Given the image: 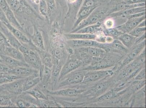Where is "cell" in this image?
Wrapping results in <instances>:
<instances>
[{
	"label": "cell",
	"mask_w": 146,
	"mask_h": 108,
	"mask_svg": "<svg viewBox=\"0 0 146 108\" xmlns=\"http://www.w3.org/2000/svg\"><path fill=\"white\" fill-rule=\"evenodd\" d=\"M36 105L38 107L40 108H52L62 107L56 101L52 100L38 99L37 100Z\"/></svg>",
	"instance_id": "32"
},
{
	"label": "cell",
	"mask_w": 146,
	"mask_h": 108,
	"mask_svg": "<svg viewBox=\"0 0 146 108\" xmlns=\"http://www.w3.org/2000/svg\"><path fill=\"white\" fill-rule=\"evenodd\" d=\"M47 3L48 18L51 16L54 12L56 7V2L55 0H46Z\"/></svg>",
	"instance_id": "42"
},
{
	"label": "cell",
	"mask_w": 146,
	"mask_h": 108,
	"mask_svg": "<svg viewBox=\"0 0 146 108\" xmlns=\"http://www.w3.org/2000/svg\"><path fill=\"white\" fill-rule=\"evenodd\" d=\"M113 74L112 70H93L87 72L84 76L82 83L95 82L98 80L112 76Z\"/></svg>",
	"instance_id": "6"
},
{
	"label": "cell",
	"mask_w": 146,
	"mask_h": 108,
	"mask_svg": "<svg viewBox=\"0 0 146 108\" xmlns=\"http://www.w3.org/2000/svg\"><path fill=\"white\" fill-rule=\"evenodd\" d=\"M25 62L30 68L39 71L43 65L39 53L35 49H31L23 54Z\"/></svg>",
	"instance_id": "7"
},
{
	"label": "cell",
	"mask_w": 146,
	"mask_h": 108,
	"mask_svg": "<svg viewBox=\"0 0 146 108\" xmlns=\"http://www.w3.org/2000/svg\"><path fill=\"white\" fill-rule=\"evenodd\" d=\"M78 51L81 54L94 57H98L105 53L103 49L95 47H81L79 48Z\"/></svg>",
	"instance_id": "22"
},
{
	"label": "cell",
	"mask_w": 146,
	"mask_h": 108,
	"mask_svg": "<svg viewBox=\"0 0 146 108\" xmlns=\"http://www.w3.org/2000/svg\"><path fill=\"white\" fill-rule=\"evenodd\" d=\"M146 38V33L144 34H143L142 36L140 37L137 38H136V41L135 42V45L134 46L136 45L139 44L140 43H141L143 41L145 40Z\"/></svg>",
	"instance_id": "49"
},
{
	"label": "cell",
	"mask_w": 146,
	"mask_h": 108,
	"mask_svg": "<svg viewBox=\"0 0 146 108\" xmlns=\"http://www.w3.org/2000/svg\"><path fill=\"white\" fill-rule=\"evenodd\" d=\"M145 48L143 51L138 56L136 59L133 60L134 61L139 64H145V62L146 51Z\"/></svg>",
	"instance_id": "44"
},
{
	"label": "cell",
	"mask_w": 146,
	"mask_h": 108,
	"mask_svg": "<svg viewBox=\"0 0 146 108\" xmlns=\"http://www.w3.org/2000/svg\"><path fill=\"white\" fill-rule=\"evenodd\" d=\"M10 46L6 36L0 30V52L3 53L6 47Z\"/></svg>",
	"instance_id": "40"
},
{
	"label": "cell",
	"mask_w": 146,
	"mask_h": 108,
	"mask_svg": "<svg viewBox=\"0 0 146 108\" xmlns=\"http://www.w3.org/2000/svg\"><path fill=\"white\" fill-rule=\"evenodd\" d=\"M112 46L113 48L123 52H126L127 51L125 46L122 44L120 40L117 39L113 40L112 43Z\"/></svg>",
	"instance_id": "43"
},
{
	"label": "cell",
	"mask_w": 146,
	"mask_h": 108,
	"mask_svg": "<svg viewBox=\"0 0 146 108\" xmlns=\"http://www.w3.org/2000/svg\"><path fill=\"white\" fill-rule=\"evenodd\" d=\"M146 33V27H137L134 28L128 34L136 38L140 37Z\"/></svg>",
	"instance_id": "39"
},
{
	"label": "cell",
	"mask_w": 146,
	"mask_h": 108,
	"mask_svg": "<svg viewBox=\"0 0 146 108\" xmlns=\"http://www.w3.org/2000/svg\"><path fill=\"white\" fill-rule=\"evenodd\" d=\"M111 84V83L109 81H103L98 83L86 92V96L91 97L102 94L108 89Z\"/></svg>",
	"instance_id": "15"
},
{
	"label": "cell",
	"mask_w": 146,
	"mask_h": 108,
	"mask_svg": "<svg viewBox=\"0 0 146 108\" xmlns=\"http://www.w3.org/2000/svg\"><path fill=\"white\" fill-rule=\"evenodd\" d=\"M103 1H108V0H103Z\"/></svg>",
	"instance_id": "54"
},
{
	"label": "cell",
	"mask_w": 146,
	"mask_h": 108,
	"mask_svg": "<svg viewBox=\"0 0 146 108\" xmlns=\"http://www.w3.org/2000/svg\"><path fill=\"white\" fill-rule=\"evenodd\" d=\"M15 96L0 91V107H16L11 101Z\"/></svg>",
	"instance_id": "29"
},
{
	"label": "cell",
	"mask_w": 146,
	"mask_h": 108,
	"mask_svg": "<svg viewBox=\"0 0 146 108\" xmlns=\"http://www.w3.org/2000/svg\"><path fill=\"white\" fill-rule=\"evenodd\" d=\"M109 64L107 63V62L104 61H102L98 62H97L95 63V64L89 67L88 68H86L85 70H101L103 68H105L108 67Z\"/></svg>",
	"instance_id": "37"
},
{
	"label": "cell",
	"mask_w": 146,
	"mask_h": 108,
	"mask_svg": "<svg viewBox=\"0 0 146 108\" xmlns=\"http://www.w3.org/2000/svg\"><path fill=\"white\" fill-rule=\"evenodd\" d=\"M98 7H87L82 6L76 16V20L72 30L75 29L81 22L87 18Z\"/></svg>",
	"instance_id": "16"
},
{
	"label": "cell",
	"mask_w": 146,
	"mask_h": 108,
	"mask_svg": "<svg viewBox=\"0 0 146 108\" xmlns=\"http://www.w3.org/2000/svg\"><path fill=\"white\" fill-rule=\"evenodd\" d=\"M82 61L75 59H68L62 66L59 77V81L71 72L76 70L83 64Z\"/></svg>",
	"instance_id": "9"
},
{
	"label": "cell",
	"mask_w": 146,
	"mask_h": 108,
	"mask_svg": "<svg viewBox=\"0 0 146 108\" xmlns=\"http://www.w3.org/2000/svg\"><path fill=\"white\" fill-rule=\"evenodd\" d=\"M51 68L42 65L39 70L40 82L37 85L42 90L47 89L50 84L51 79Z\"/></svg>",
	"instance_id": "10"
},
{
	"label": "cell",
	"mask_w": 146,
	"mask_h": 108,
	"mask_svg": "<svg viewBox=\"0 0 146 108\" xmlns=\"http://www.w3.org/2000/svg\"><path fill=\"white\" fill-rule=\"evenodd\" d=\"M8 73L21 78H24L39 73V71L29 67H19L10 68Z\"/></svg>",
	"instance_id": "13"
},
{
	"label": "cell",
	"mask_w": 146,
	"mask_h": 108,
	"mask_svg": "<svg viewBox=\"0 0 146 108\" xmlns=\"http://www.w3.org/2000/svg\"><path fill=\"white\" fill-rule=\"evenodd\" d=\"M145 19V15L140 18H128V20L124 24L117 26L116 28L123 33H128L134 28L137 27L141 22Z\"/></svg>",
	"instance_id": "12"
},
{
	"label": "cell",
	"mask_w": 146,
	"mask_h": 108,
	"mask_svg": "<svg viewBox=\"0 0 146 108\" xmlns=\"http://www.w3.org/2000/svg\"><path fill=\"white\" fill-rule=\"evenodd\" d=\"M41 0H31L32 2L36 5H39Z\"/></svg>",
	"instance_id": "52"
},
{
	"label": "cell",
	"mask_w": 146,
	"mask_h": 108,
	"mask_svg": "<svg viewBox=\"0 0 146 108\" xmlns=\"http://www.w3.org/2000/svg\"><path fill=\"white\" fill-rule=\"evenodd\" d=\"M145 40L139 44L135 45L134 48L122 63V68L133 61L141 53L145 47Z\"/></svg>",
	"instance_id": "14"
},
{
	"label": "cell",
	"mask_w": 146,
	"mask_h": 108,
	"mask_svg": "<svg viewBox=\"0 0 146 108\" xmlns=\"http://www.w3.org/2000/svg\"><path fill=\"white\" fill-rule=\"evenodd\" d=\"M145 1L146 0H124L123 2L127 4H133L145 3Z\"/></svg>",
	"instance_id": "48"
},
{
	"label": "cell",
	"mask_w": 146,
	"mask_h": 108,
	"mask_svg": "<svg viewBox=\"0 0 146 108\" xmlns=\"http://www.w3.org/2000/svg\"><path fill=\"white\" fill-rule=\"evenodd\" d=\"M26 78L18 79L0 85V91L7 92L13 96H18L22 92L23 84Z\"/></svg>",
	"instance_id": "3"
},
{
	"label": "cell",
	"mask_w": 146,
	"mask_h": 108,
	"mask_svg": "<svg viewBox=\"0 0 146 108\" xmlns=\"http://www.w3.org/2000/svg\"><path fill=\"white\" fill-rule=\"evenodd\" d=\"M10 69L6 64L0 62V74L8 73Z\"/></svg>",
	"instance_id": "46"
},
{
	"label": "cell",
	"mask_w": 146,
	"mask_h": 108,
	"mask_svg": "<svg viewBox=\"0 0 146 108\" xmlns=\"http://www.w3.org/2000/svg\"><path fill=\"white\" fill-rule=\"evenodd\" d=\"M2 53L17 60L25 62L23 54L18 49L11 46L6 47Z\"/></svg>",
	"instance_id": "25"
},
{
	"label": "cell",
	"mask_w": 146,
	"mask_h": 108,
	"mask_svg": "<svg viewBox=\"0 0 146 108\" xmlns=\"http://www.w3.org/2000/svg\"><path fill=\"white\" fill-rule=\"evenodd\" d=\"M146 69L145 68H143L139 71V73L135 77V79L136 81H142L145 78Z\"/></svg>",
	"instance_id": "45"
},
{
	"label": "cell",
	"mask_w": 146,
	"mask_h": 108,
	"mask_svg": "<svg viewBox=\"0 0 146 108\" xmlns=\"http://www.w3.org/2000/svg\"><path fill=\"white\" fill-rule=\"evenodd\" d=\"M67 43L69 45L75 48L88 47H95L105 49L109 50L108 47L106 44L100 43L93 40H67Z\"/></svg>",
	"instance_id": "5"
},
{
	"label": "cell",
	"mask_w": 146,
	"mask_h": 108,
	"mask_svg": "<svg viewBox=\"0 0 146 108\" xmlns=\"http://www.w3.org/2000/svg\"><path fill=\"white\" fill-rule=\"evenodd\" d=\"M34 33L31 36L30 39L33 44L35 47L39 49L45 51V47L44 44V41L43 35L40 31L34 26Z\"/></svg>",
	"instance_id": "21"
},
{
	"label": "cell",
	"mask_w": 146,
	"mask_h": 108,
	"mask_svg": "<svg viewBox=\"0 0 146 108\" xmlns=\"http://www.w3.org/2000/svg\"><path fill=\"white\" fill-rule=\"evenodd\" d=\"M105 2L103 0H84L82 6L87 7H99L102 3Z\"/></svg>",
	"instance_id": "41"
},
{
	"label": "cell",
	"mask_w": 146,
	"mask_h": 108,
	"mask_svg": "<svg viewBox=\"0 0 146 108\" xmlns=\"http://www.w3.org/2000/svg\"><path fill=\"white\" fill-rule=\"evenodd\" d=\"M56 2L59 3V4L62 6L65 5V0H55Z\"/></svg>",
	"instance_id": "51"
},
{
	"label": "cell",
	"mask_w": 146,
	"mask_h": 108,
	"mask_svg": "<svg viewBox=\"0 0 146 108\" xmlns=\"http://www.w3.org/2000/svg\"><path fill=\"white\" fill-rule=\"evenodd\" d=\"M87 72L86 70H79L76 72L74 71L69 74L59 81L56 90L66 86L82 83Z\"/></svg>",
	"instance_id": "2"
},
{
	"label": "cell",
	"mask_w": 146,
	"mask_h": 108,
	"mask_svg": "<svg viewBox=\"0 0 146 108\" xmlns=\"http://www.w3.org/2000/svg\"><path fill=\"white\" fill-rule=\"evenodd\" d=\"M102 22H100L96 24L84 27L76 33L95 35V34L99 33L103 31V29L102 28Z\"/></svg>",
	"instance_id": "27"
},
{
	"label": "cell",
	"mask_w": 146,
	"mask_h": 108,
	"mask_svg": "<svg viewBox=\"0 0 146 108\" xmlns=\"http://www.w3.org/2000/svg\"><path fill=\"white\" fill-rule=\"evenodd\" d=\"M113 1H121V0H113Z\"/></svg>",
	"instance_id": "53"
},
{
	"label": "cell",
	"mask_w": 146,
	"mask_h": 108,
	"mask_svg": "<svg viewBox=\"0 0 146 108\" xmlns=\"http://www.w3.org/2000/svg\"><path fill=\"white\" fill-rule=\"evenodd\" d=\"M39 10L41 15L45 18H48L47 6L46 0H41L39 4Z\"/></svg>",
	"instance_id": "38"
},
{
	"label": "cell",
	"mask_w": 146,
	"mask_h": 108,
	"mask_svg": "<svg viewBox=\"0 0 146 108\" xmlns=\"http://www.w3.org/2000/svg\"><path fill=\"white\" fill-rule=\"evenodd\" d=\"M61 31L60 23L58 22H55L52 26L50 33V38L53 47L59 43L58 40L61 35Z\"/></svg>",
	"instance_id": "26"
},
{
	"label": "cell",
	"mask_w": 146,
	"mask_h": 108,
	"mask_svg": "<svg viewBox=\"0 0 146 108\" xmlns=\"http://www.w3.org/2000/svg\"><path fill=\"white\" fill-rule=\"evenodd\" d=\"M103 31L106 36L111 37L113 38H118V37L123 34V33L118 30L116 27L106 29L103 30Z\"/></svg>",
	"instance_id": "35"
},
{
	"label": "cell",
	"mask_w": 146,
	"mask_h": 108,
	"mask_svg": "<svg viewBox=\"0 0 146 108\" xmlns=\"http://www.w3.org/2000/svg\"><path fill=\"white\" fill-rule=\"evenodd\" d=\"M42 91L48 96H54L58 97H75L84 91L81 89L70 88L60 89L54 90H49L46 89Z\"/></svg>",
	"instance_id": "4"
},
{
	"label": "cell",
	"mask_w": 146,
	"mask_h": 108,
	"mask_svg": "<svg viewBox=\"0 0 146 108\" xmlns=\"http://www.w3.org/2000/svg\"><path fill=\"white\" fill-rule=\"evenodd\" d=\"M54 64L51 68V79L50 84L51 85L52 90H54L56 89L57 85L59 81V77L62 66L63 62L59 60L54 58Z\"/></svg>",
	"instance_id": "11"
},
{
	"label": "cell",
	"mask_w": 146,
	"mask_h": 108,
	"mask_svg": "<svg viewBox=\"0 0 146 108\" xmlns=\"http://www.w3.org/2000/svg\"><path fill=\"white\" fill-rule=\"evenodd\" d=\"M142 64L132 61L123 67L119 73V77L122 79H127L133 77L141 69Z\"/></svg>",
	"instance_id": "8"
},
{
	"label": "cell",
	"mask_w": 146,
	"mask_h": 108,
	"mask_svg": "<svg viewBox=\"0 0 146 108\" xmlns=\"http://www.w3.org/2000/svg\"><path fill=\"white\" fill-rule=\"evenodd\" d=\"M0 30L6 36L10 46L18 49L22 43L12 34V33L4 25L1 23H0Z\"/></svg>",
	"instance_id": "23"
},
{
	"label": "cell",
	"mask_w": 146,
	"mask_h": 108,
	"mask_svg": "<svg viewBox=\"0 0 146 108\" xmlns=\"http://www.w3.org/2000/svg\"><path fill=\"white\" fill-rule=\"evenodd\" d=\"M137 27H146V20L142 21L137 26Z\"/></svg>",
	"instance_id": "50"
},
{
	"label": "cell",
	"mask_w": 146,
	"mask_h": 108,
	"mask_svg": "<svg viewBox=\"0 0 146 108\" xmlns=\"http://www.w3.org/2000/svg\"><path fill=\"white\" fill-rule=\"evenodd\" d=\"M33 96L36 100L38 99H49L48 96L37 85L32 88L29 90L25 92Z\"/></svg>",
	"instance_id": "31"
},
{
	"label": "cell",
	"mask_w": 146,
	"mask_h": 108,
	"mask_svg": "<svg viewBox=\"0 0 146 108\" xmlns=\"http://www.w3.org/2000/svg\"><path fill=\"white\" fill-rule=\"evenodd\" d=\"M0 62L6 64L10 68H13L19 67H29L24 62L17 60L16 59L7 56L2 53L0 55Z\"/></svg>",
	"instance_id": "17"
},
{
	"label": "cell",
	"mask_w": 146,
	"mask_h": 108,
	"mask_svg": "<svg viewBox=\"0 0 146 108\" xmlns=\"http://www.w3.org/2000/svg\"><path fill=\"white\" fill-rule=\"evenodd\" d=\"M136 38L128 33H123L118 38L122 44L128 48H131L134 46Z\"/></svg>",
	"instance_id": "30"
},
{
	"label": "cell",
	"mask_w": 146,
	"mask_h": 108,
	"mask_svg": "<svg viewBox=\"0 0 146 108\" xmlns=\"http://www.w3.org/2000/svg\"><path fill=\"white\" fill-rule=\"evenodd\" d=\"M146 11L145 6L139 7L126 10H122L120 11L113 12L110 14V16L126 18L127 17L138 13Z\"/></svg>",
	"instance_id": "18"
},
{
	"label": "cell",
	"mask_w": 146,
	"mask_h": 108,
	"mask_svg": "<svg viewBox=\"0 0 146 108\" xmlns=\"http://www.w3.org/2000/svg\"><path fill=\"white\" fill-rule=\"evenodd\" d=\"M98 8L87 18L81 22L75 29L72 30L70 33H75L84 27L96 24L102 21L106 16L107 10L105 8L98 9Z\"/></svg>",
	"instance_id": "1"
},
{
	"label": "cell",
	"mask_w": 146,
	"mask_h": 108,
	"mask_svg": "<svg viewBox=\"0 0 146 108\" xmlns=\"http://www.w3.org/2000/svg\"><path fill=\"white\" fill-rule=\"evenodd\" d=\"M39 73L26 77L23 84L22 92H25L36 86L40 82Z\"/></svg>",
	"instance_id": "19"
},
{
	"label": "cell",
	"mask_w": 146,
	"mask_h": 108,
	"mask_svg": "<svg viewBox=\"0 0 146 108\" xmlns=\"http://www.w3.org/2000/svg\"><path fill=\"white\" fill-rule=\"evenodd\" d=\"M35 50L39 54L42 64L51 68L54 64V59L51 54L47 52L46 50L44 51L37 48L35 49Z\"/></svg>",
	"instance_id": "24"
},
{
	"label": "cell",
	"mask_w": 146,
	"mask_h": 108,
	"mask_svg": "<svg viewBox=\"0 0 146 108\" xmlns=\"http://www.w3.org/2000/svg\"><path fill=\"white\" fill-rule=\"evenodd\" d=\"M64 36L67 40H93L96 39V35L83 33H71L65 34Z\"/></svg>",
	"instance_id": "28"
},
{
	"label": "cell",
	"mask_w": 146,
	"mask_h": 108,
	"mask_svg": "<svg viewBox=\"0 0 146 108\" xmlns=\"http://www.w3.org/2000/svg\"><path fill=\"white\" fill-rule=\"evenodd\" d=\"M59 43L53 47L51 55L54 58L62 61V59L64 56V51L63 46L61 44H59Z\"/></svg>",
	"instance_id": "33"
},
{
	"label": "cell",
	"mask_w": 146,
	"mask_h": 108,
	"mask_svg": "<svg viewBox=\"0 0 146 108\" xmlns=\"http://www.w3.org/2000/svg\"><path fill=\"white\" fill-rule=\"evenodd\" d=\"M19 79L21 78L9 73L0 74V85Z\"/></svg>",
	"instance_id": "34"
},
{
	"label": "cell",
	"mask_w": 146,
	"mask_h": 108,
	"mask_svg": "<svg viewBox=\"0 0 146 108\" xmlns=\"http://www.w3.org/2000/svg\"><path fill=\"white\" fill-rule=\"evenodd\" d=\"M104 24L106 29L113 28L114 25V21L111 18H109L105 21Z\"/></svg>",
	"instance_id": "47"
},
{
	"label": "cell",
	"mask_w": 146,
	"mask_h": 108,
	"mask_svg": "<svg viewBox=\"0 0 146 108\" xmlns=\"http://www.w3.org/2000/svg\"><path fill=\"white\" fill-rule=\"evenodd\" d=\"M118 89H114L110 90V91L106 93V94L100 96L98 98V100L99 101H108V100L111 99L115 97L117 94L118 92Z\"/></svg>",
	"instance_id": "36"
},
{
	"label": "cell",
	"mask_w": 146,
	"mask_h": 108,
	"mask_svg": "<svg viewBox=\"0 0 146 108\" xmlns=\"http://www.w3.org/2000/svg\"><path fill=\"white\" fill-rule=\"evenodd\" d=\"M6 26L16 38L22 43H30L31 40L27 37L20 30L13 26L9 22L2 24Z\"/></svg>",
	"instance_id": "20"
}]
</instances>
